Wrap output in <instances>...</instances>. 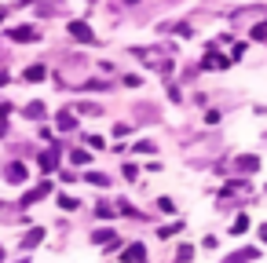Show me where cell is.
<instances>
[{
  "mask_svg": "<svg viewBox=\"0 0 267 263\" xmlns=\"http://www.w3.org/2000/svg\"><path fill=\"white\" fill-rule=\"evenodd\" d=\"M245 230H249V216H238L234 227H231V234H245Z\"/></svg>",
  "mask_w": 267,
  "mask_h": 263,
  "instance_id": "cell-12",
  "label": "cell"
},
{
  "mask_svg": "<svg viewBox=\"0 0 267 263\" xmlns=\"http://www.w3.org/2000/svg\"><path fill=\"white\" fill-rule=\"evenodd\" d=\"M201 66H205V70H227V66H231V59L209 48V55H205V62H201Z\"/></svg>",
  "mask_w": 267,
  "mask_h": 263,
  "instance_id": "cell-1",
  "label": "cell"
},
{
  "mask_svg": "<svg viewBox=\"0 0 267 263\" xmlns=\"http://www.w3.org/2000/svg\"><path fill=\"white\" fill-rule=\"evenodd\" d=\"M0 18H4V11H0Z\"/></svg>",
  "mask_w": 267,
  "mask_h": 263,
  "instance_id": "cell-22",
  "label": "cell"
},
{
  "mask_svg": "<svg viewBox=\"0 0 267 263\" xmlns=\"http://www.w3.org/2000/svg\"><path fill=\"white\" fill-rule=\"evenodd\" d=\"M7 37H11V41H18V44H30V41H37V33L33 26H18V30H7Z\"/></svg>",
  "mask_w": 267,
  "mask_h": 263,
  "instance_id": "cell-3",
  "label": "cell"
},
{
  "mask_svg": "<svg viewBox=\"0 0 267 263\" xmlns=\"http://www.w3.org/2000/svg\"><path fill=\"white\" fill-rule=\"evenodd\" d=\"M91 238H95L99 245H110V249L117 245V241H114V230H110V227H103V230H95V234H91Z\"/></svg>",
  "mask_w": 267,
  "mask_h": 263,
  "instance_id": "cell-6",
  "label": "cell"
},
{
  "mask_svg": "<svg viewBox=\"0 0 267 263\" xmlns=\"http://www.w3.org/2000/svg\"><path fill=\"white\" fill-rule=\"evenodd\" d=\"M44 77H48V70H44V66H30V70H26V81H30V84L44 81Z\"/></svg>",
  "mask_w": 267,
  "mask_h": 263,
  "instance_id": "cell-9",
  "label": "cell"
},
{
  "mask_svg": "<svg viewBox=\"0 0 267 263\" xmlns=\"http://www.w3.org/2000/svg\"><path fill=\"white\" fill-rule=\"evenodd\" d=\"M7 183H26V165L22 161H11V165H7Z\"/></svg>",
  "mask_w": 267,
  "mask_h": 263,
  "instance_id": "cell-4",
  "label": "cell"
},
{
  "mask_svg": "<svg viewBox=\"0 0 267 263\" xmlns=\"http://www.w3.org/2000/svg\"><path fill=\"white\" fill-rule=\"evenodd\" d=\"M59 128L62 132H73V128H77V117H73L70 110H62V114H59Z\"/></svg>",
  "mask_w": 267,
  "mask_h": 263,
  "instance_id": "cell-8",
  "label": "cell"
},
{
  "mask_svg": "<svg viewBox=\"0 0 267 263\" xmlns=\"http://www.w3.org/2000/svg\"><path fill=\"white\" fill-rule=\"evenodd\" d=\"M41 168H44V172L55 168V150H44V154H41Z\"/></svg>",
  "mask_w": 267,
  "mask_h": 263,
  "instance_id": "cell-11",
  "label": "cell"
},
{
  "mask_svg": "<svg viewBox=\"0 0 267 263\" xmlns=\"http://www.w3.org/2000/svg\"><path fill=\"white\" fill-rule=\"evenodd\" d=\"M253 37H256V41H264V37H267V22H260V26H256V30H253Z\"/></svg>",
  "mask_w": 267,
  "mask_h": 263,
  "instance_id": "cell-20",
  "label": "cell"
},
{
  "mask_svg": "<svg viewBox=\"0 0 267 263\" xmlns=\"http://www.w3.org/2000/svg\"><path fill=\"white\" fill-rule=\"evenodd\" d=\"M41 238H44V230H41V227H37V230H30V234L22 238V249H33V245H41Z\"/></svg>",
  "mask_w": 267,
  "mask_h": 263,
  "instance_id": "cell-10",
  "label": "cell"
},
{
  "mask_svg": "<svg viewBox=\"0 0 267 263\" xmlns=\"http://www.w3.org/2000/svg\"><path fill=\"white\" fill-rule=\"evenodd\" d=\"M70 161H73V165H85V161H88V150H73Z\"/></svg>",
  "mask_w": 267,
  "mask_h": 263,
  "instance_id": "cell-17",
  "label": "cell"
},
{
  "mask_svg": "<svg viewBox=\"0 0 267 263\" xmlns=\"http://www.w3.org/2000/svg\"><path fill=\"white\" fill-rule=\"evenodd\" d=\"M183 230V223H172V227H161L158 230V238H172V234H179Z\"/></svg>",
  "mask_w": 267,
  "mask_h": 263,
  "instance_id": "cell-16",
  "label": "cell"
},
{
  "mask_svg": "<svg viewBox=\"0 0 267 263\" xmlns=\"http://www.w3.org/2000/svg\"><path fill=\"white\" fill-rule=\"evenodd\" d=\"M260 238H264V241H267V227H260Z\"/></svg>",
  "mask_w": 267,
  "mask_h": 263,
  "instance_id": "cell-21",
  "label": "cell"
},
{
  "mask_svg": "<svg viewBox=\"0 0 267 263\" xmlns=\"http://www.w3.org/2000/svg\"><path fill=\"white\" fill-rule=\"evenodd\" d=\"M70 37H73V41H81V44L95 41V33L88 30V22H70Z\"/></svg>",
  "mask_w": 267,
  "mask_h": 263,
  "instance_id": "cell-2",
  "label": "cell"
},
{
  "mask_svg": "<svg viewBox=\"0 0 267 263\" xmlns=\"http://www.w3.org/2000/svg\"><path fill=\"white\" fill-rule=\"evenodd\" d=\"M260 168V161H256L253 154H245V157H238V172H256Z\"/></svg>",
  "mask_w": 267,
  "mask_h": 263,
  "instance_id": "cell-7",
  "label": "cell"
},
{
  "mask_svg": "<svg viewBox=\"0 0 267 263\" xmlns=\"http://www.w3.org/2000/svg\"><path fill=\"white\" fill-rule=\"evenodd\" d=\"M85 179H88V183H99V186H106V183H110L106 175H95V172H91V175H85Z\"/></svg>",
  "mask_w": 267,
  "mask_h": 263,
  "instance_id": "cell-19",
  "label": "cell"
},
{
  "mask_svg": "<svg viewBox=\"0 0 267 263\" xmlns=\"http://www.w3.org/2000/svg\"><path fill=\"white\" fill-rule=\"evenodd\" d=\"M26 117H44V102H30V106H26Z\"/></svg>",
  "mask_w": 267,
  "mask_h": 263,
  "instance_id": "cell-15",
  "label": "cell"
},
{
  "mask_svg": "<svg viewBox=\"0 0 267 263\" xmlns=\"http://www.w3.org/2000/svg\"><path fill=\"white\" fill-rule=\"evenodd\" d=\"M158 209H161V212H176V205H172L169 197H158Z\"/></svg>",
  "mask_w": 267,
  "mask_h": 263,
  "instance_id": "cell-18",
  "label": "cell"
},
{
  "mask_svg": "<svg viewBox=\"0 0 267 263\" xmlns=\"http://www.w3.org/2000/svg\"><path fill=\"white\" fill-rule=\"evenodd\" d=\"M121 260H125V263H143V260H146V249L139 245V241H135V245H128V249H125V256H121Z\"/></svg>",
  "mask_w": 267,
  "mask_h": 263,
  "instance_id": "cell-5",
  "label": "cell"
},
{
  "mask_svg": "<svg viewBox=\"0 0 267 263\" xmlns=\"http://www.w3.org/2000/svg\"><path fill=\"white\" fill-rule=\"evenodd\" d=\"M77 205H81L77 197H66V194L59 197V209H66V212H73V209H77Z\"/></svg>",
  "mask_w": 267,
  "mask_h": 263,
  "instance_id": "cell-14",
  "label": "cell"
},
{
  "mask_svg": "<svg viewBox=\"0 0 267 263\" xmlns=\"http://www.w3.org/2000/svg\"><path fill=\"white\" fill-rule=\"evenodd\" d=\"M95 216H103V219H114L117 209H114V205H95Z\"/></svg>",
  "mask_w": 267,
  "mask_h": 263,
  "instance_id": "cell-13",
  "label": "cell"
}]
</instances>
